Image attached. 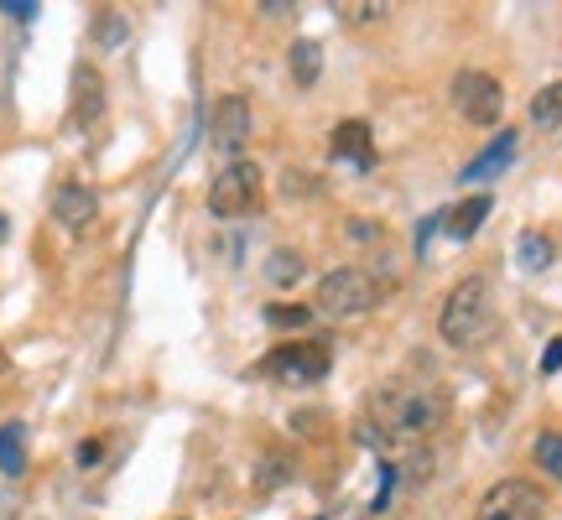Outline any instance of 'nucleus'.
<instances>
[{"label":"nucleus","mask_w":562,"mask_h":520,"mask_svg":"<svg viewBox=\"0 0 562 520\" xmlns=\"http://www.w3.org/2000/svg\"><path fill=\"white\" fill-rule=\"evenodd\" d=\"M558 370H562V334L547 339V354H542V375H558Z\"/></svg>","instance_id":"obj_25"},{"label":"nucleus","mask_w":562,"mask_h":520,"mask_svg":"<svg viewBox=\"0 0 562 520\" xmlns=\"http://www.w3.org/2000/svg\"><path fill=\"white\" fill-rule=\"evenodd\" d=\"M0 474H5V479H21V474H26V427H21V421H5V427H0Z\"/></svg>","instance_id":"obj_15"},{"label":"nucleus","mask_w":562,"mask_h":520,"mask_svg":"<svg viewBox=\"0 0 562 520\" xmlns=\"http://www.w3.org/2000/svg\"><path fill=\"white\" fill-rule=\"evenodd\" d=\"M261 318L271 323V328H307V323H313V307H307V302H271Z\"/></svg>","instance_id":"obj_19"},{"label":"nucleus","mask_w":562,"mask_h":520,"mask_svg":"<svg viewBox=\"0 0 562 520\" xmlns=\"http://www.w3.org/2000/svg\"><path fill=\"white\" fill-rule=\"evenodd\" d=\"M100 459H104V442H94V438L79 442V468H94Z\"/></svg>","instance_id":"obj_28"},{"label":"nucleus","mask_w":562,"mask_h":520,"mask_svg":"<svg viewBox=\"0 0 562 520\" xmlns=\"http://www.w3.org/2000/svg\"><path fill=\"white\" fill-rule=\"evenodd\" d=\"M209 136H214V151H224L229 161L240 157V146L250 140V100H245V94H224V100L214 104Z\"/></svg>","instance_id":"obj_9"},{"label":"nucleus","mask_w":562,"mask_h":520,"mask_svg":"<svg viewBox=\"0 0 562 520\" xmlns=\"http://www.w3.org/2000/svg\"><path fill=\"white\" fill-rule=\"evenodd\" d=\"M531 125H542V131H562V83H547L542 94L531 100Z\"/></svg>","instance_id":"obj_18"},{"label":"nucleus","mask_w":562,"mask_h":520,"mask_svg":"<svg viewBox=\"0 0 562 520\" xmlns=\"http://www.w3.org/2000/svg\"><path fill=\"white\" fill-rule=\"evenodd\" d=\"M302 271H307V265H302V250H277V256H271V265H266L271 286H292Z\"/></svg>","instance_id":"obj_21"},{"label":"nucleus","mask_w":562,"mask_h":520,"mask_svg":"<svg viewBox=\"0 0 562 520\" xmlns=\"http://www.w3.org/2000/svg\"><path fill=\"white\" fill-rule=\"evenodd\" d=\"M438 334L442 343L453 349H474L495 334V292L484 276H463L448 297H442V313H438Z\"/></svg>","instance_id":"obj_2"},{"label":"nucleus","mask_w":562,"mask_h":520,"mask_svg":"<svg viewBox=\"0 0 562 520\" xmlns=\"http://www.w3.org/2000/svg\"><path fill=\"white\" fill-rule=\"evenodd\" d=\"M334 370V339H297L281 343L261 360V375L277 385H318Z\"/></svg>","instance_id":"obj_4"},{"label":"nucleus","mask_w":562,"mask_h":520,"mask_svg":"<svg viewBox=\"0 0 562 520\" xmlns=\"http://www.w3.org/2000/svg\"><path fill=\"white\" fill-rule=\"evenodd\" d=\"M256 484H261V489H271V484H286V463H281V459H266L261 474H256Z\"/></svg>","instance_id":"obj_24"},{"label":"nucleus","mask_w":562,"mask_h":520,"mask_svg":"<svg viewBox=\"0 0 562 520\" xmlns=\"http://www.w3.org/2000/svg\"><path fill=\"white\" fill-rule=\"evenodd\" d=\"M381 302V281L370 276L364 265H339L318 281L313 292V318H328V323H349V318H364L370 307Z\"/></svg>","instance_id":"obj_3"},{"label":"nucleus","mask_w":562,"mask_h":520,"mask_svg":"<svg viewBox=\"0 0 562 520\" xmlns=\"http://www.w3.org/2000/svg\"><path fill=\"white\" fill-rule=\"evenodd\" d=\"M531 459H537V468H547L562 484V432H542L537 448H531Z\"/></svg>","instance_id":"obj_20"},{"label":"nucleus","mask_w":562,"mask_h":520,"mask_svg":"<svg viewBox=\"0 0 562 520\" xmlns=\"http://www.w3.org/2000/svg\"><path fill=\"white\" fill-rule=\"evenodd\" d=\"M94 32H100V42H121L125 37V21L121 16H100V26H94Z\"/></svg>","instance_id":"obj_26"},{"label":"nucleus","mask_w":562,"mask_h":520,"mask_svg":"<svg viewBox=\"0 0 562 520\" xmlns=\"http://www.w3.org/2000/svg\"><path fill=\"white\" fill-rule=\"evenodd\" d=\"M328 151H334L339 161H349V167H360V172H370V167H375V140H370V125H364V121H339V125H334Z\"/></svg>","instance_id":"obj_11"},{"label":"nucleus","mask_w":562,"mask_h":520,"mask_svg":"<svg viewBox=\"0 0 562 520\" xmlns=\"http://www.w3.org/2000/svg\"><path fill=\"white\" fill-rule=\"evenodd\" d=\"M344 240H381V224H370V219H349L344 224Z\"/></svg>","instance_id":"obj_22"},{"label":"nucleus","mask_w":562,"mask_h":520,"mask_svg":"<svg viewBox=\"0 0 562 520\" xmlns=\"http://www.w3.org/2000/svg\"><path fill=\"white\" fill-rule=\"evenodd\" d=\"M542 516H547V495L542 484L531 479H501L474 510V520H542Z\"/></svg>","instance_id":"obj_8"},{"label":"nucleus","mask_w":562,"mask_h":520,"mask_svg":"<svg viewBox=\"0 0 562 520\" xmlns=\"http://www.w3.org/2000/svg\"><path fill=\"white\" fill-rule=\"evenodd\" d=\"M323 74V47L313 37H297L292 42V79H297V89H313Z\"/></svg>","instance_id":"obj_17"},{"label":"nucleus","mask_w":562,"mask_h":520,"mask_svg":"<svg viewBox=\"0 0 562 520\" xmlns=\"http://www.w3.org/2000/svg\"><path fill=\"white\" fill-rule=\"evenodd\" d=\"M453 110H459L469 125H495L505 115V89L495 74H484V68H463L459 79H453Z\"/></svg>","instance_id":"obj_7"},{"label":"nucleus","mask_w":562,"mask_h":520,"mask_svg":"<svg viewBox=\"0 0 562 520\" xmlns=\"http://www.w3.org/2000/svg\"><path fill=\"white\" fill-rule=\"evenodd\" d=\"M355 438L370 448V453H381V468H391L396 479H412V484H422L427 474H432V448L427 442H417V438H402V432H385V427H370L364 421Z\"/></svg>","instance_id":"obj_6"},{"label":"nucleus","mask_w":562,"mask_h":520,"mask_svg":"<svg viewBox=\"0 0 562 520\" xmlns=\"http://www.w3.org/2000/svg\"><path fill=\"white\" fill-rule=\"evenodd\" d=\"M318 520H323V516H318Z\"/></svg>","instance_id":"obj_29"},{"label":"nucleus","mask_w":562,"mask_h":520,"mask_svg":"<svg viewBox=\"0 0 562 520\" xmlns=\"http://www.w3.org/2000/svg\"><path fill=\"white\" fill-rule=\"evenodd\" d=\"M53 219H58L68 235H83L89 224L100 219V199H94V188H89V182H63L58 193H53Z\"/></svg>","instance_id":"obj_10"},{"label":"nucleus","mask_w":562,"mask_h":520,"mask_svg":"<svg viewBox=\"0 0 562 520\" xmlns=\"http://www.w3.org/2000/svg\"><path fill=\"white\" fill-rule=\"evenodd\" d=\"M552 256H558V245L547 240L542 229H521V235H516V265H521V271H547Z\"/></svg>","instance_id":"obj_16"},{"label":"nucleus","mask_w":562,"mask_h":520,"mask_svg":"<svg viewBox=\"0 0 562 520\" xmlns=\"http://www.w3.org/2000/svg\"><path fill=\"white\" fill-rule=\"evenodd\" d=\"M0 11H11V16H16V21H32V16H37V11H42V5H37V0H5Z\"/></svg>","instance_id":"obj_27"},{"label":"nucleus","mask_w":562,"mask_h":520,"mask_svg":"<svg viewBox=\"0 0 562 520\" xmlns=\"http://www.w3.org/2000/svg\"><path fill=\"white\" fill-rule=\"evenodd\" d=\"M261 203V167L250 157H235L220 167V178L209 182V214L214 219H240Z\"/></svg>","instance_id":"obj_5"},{"label":"nucleus","mask_w":562,"mask_h":520,"mask_svg":"<svg viewBox=\"0 0 562 520\" xmlns=\"http://www.w3.org/2000/svg\"><path fill=\"white\" fill-rule=\"evenodd\" d=\"M490 208H495L490 193H469L463 203H453V208L442 214V235H448V240H474L484 229V219H490Z\"/></svg>","instance_id":"obj_13"},{"label":"nucleus","mask_w":562,"mask_h":520,"mask_svg":"<svg viewBox=\"0 0 562 520\" xmlns=\"http://www.w3.org/2000/svg\"><path fill=\"white\" fill-rule=\"evenodd\" d=\"M100 115H104V79H100V68L79 63V68H74V125L89 131Z\"/></svg>","instance_id":"obj_12"},{"label":"nucleus","mask_w":562,"mask_h":520,"mask_svg":"<svg viewBox=\"0 0 562 520\" xmlns=\"http://www.w3.org/2000/svg\"><path fill=\"white\" fill-rule=\"evenodd\" d=\"M448 421V391L427 381H381L370 391V427L427 442Z\"/></svg>","instance_id":"obj_1"},{"label":"nucleus","mask_w":562,"mask_h":520,"mask_svg":"<svg viewBox=\"0 0 562 520\" xmlns=\"http://www.w3.org/2000/svg\"><path fill=\"white\" fill-rule=\"evenodd\" d=\"M510 157H516V131H501V136L490 140L480 157L463 167V182H490V178H501L505 167H510Z\"/></svg>","instance_id":"obj_14"},{"label":"nucleus","mask_w":562,"mask_h":520,"mask_svg":"<svg viewBox=\"0 0 562 520\" xmlns=\"http://www.w3.org/2000/svg\"><path fill=\"white\" fill-rule=\"evenodd\" d=\"M385 11H391L385 0H370V5H344V16H349V21H381Z\"/></svg>","instance_id":"obj_23"}]
</instances>
